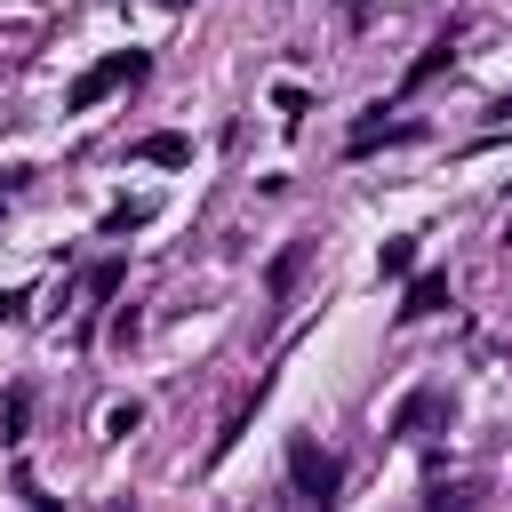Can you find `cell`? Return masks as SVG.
<instances>
[{
	"mask_svg": "<svg viewBox=\"0 0 512 512\" xmlns=\"http://www.w3.org/2000/svg\"><path fill=\"white\" fill-rule=\"evenodd\" d=\"M336 480H344V472H336V456H328L320 440H288V488H296L304 504H328Z\"/></svg>",
	"mask_w": 512,
	"mask_h": 512,
	"instance_id": "obj_1",
	"label": "cell"
},
{
	"mask_svg": "<svg viewBox=\"0 0 512 512\" xmlns=\"http://www.w3.org/2000/svg\"><path fill=\"white\" fill-rule=\"evenodd\" d=\"M128 80H144V56H136V48H128V56H104L96 72H80L64 104H72V112H88V104H104V96H112V88H128Z\"/></svg>",
	"mask_w": 512,
	"mask_h": 512,
	"instance_id": "obj_2",
	"label": "cell"
},
{
	"mask_svg": "<svg viewBox=\"0 0 512 512\" xmlns=\"http://www.w3.org/2000/svg\"><path fill=\"white\" fill-rule=\"evenodd\" d=\"M440 304H448V280H440V272H424V280H408V296H400V312H392V320H432Z\"/></svg>",
	"mask_w": 512,
	"mask_h": 512,
	"instance_id": "obj_3",
	"label": "cell"
},
{
	"mask_svg": "<svg viewBox=\"0 0 512 512\" xmlns=\"http://www.w3.org/2000/svg\"><path fill=\"white\" fill-rule=\"evenodd\" d=\"M400 136H416V128H408V120L368 112V128H352V160H360V152H376V144H400Z\"/></svg>",
	"mask_w": 512,
	"mask_h": 512,
	"instance_id": "obj_4",
	"label": "cell"
},
{
	"mask_svg": "<svg viewBox=\"0 0 512 512\" xmlns=\"http://www.w3.org/2000/svg\"><path fill=\"white\" fill-rule=\"evenodd\" d=\"M296 272H304V240H288V248L272 256V272H264V288H272V296H288V288H296Z\"/></svg>",
	"mask_w": 512,
	"mask_h": 512,
	"instance_id": "obj_5",
	"label": "cell"
},
{
	"mask_svg": "<svg viewBox=\"0 0 512 512\" xmlns=\"http://www.w3.org/2000/svg\"><path fill=\"white\" fill-rule=\"evenodd\" d=\"M432 408H440V392H432V384H424V392H408V400H400V416H392V432H416Z\"/></svg>",
	"mask_w": 512,
	"mask_h": 512,
	"instance_id": "obj_6",
	"label": "cell"
},
{
	"mask_svg": "<svg viewBox=\"0 0 512 512\" xmlns=\"http://www.w3.org/2000/svg\"><path fill=\"white\" fill-rule=\"evenodd\" d=\"M408 264H416V240H392V248L376 256V272H384V280H408Z\"/></svg>",
	"mask_w": 512,
	"mask_h": 512,
	"instance_id": "obj_7",
	"label": "cell"
},
{
	"mask_svg": "<svg viewBox=\"0 0 512 512\" xmlns=\"http://www.w3.org/2000/svg\"><path fill=\"white\" fill-rule=\"evenodd\" d=\"M120 272H128V264H120V256H104V264H88V296H96V304H104V296H112V288H120Z\"/></svg>",
	"mask_w": 512,
	"mask_h": 512,
	"instance_id": "obj_8",
	"label": "cell"
},
{
	"mask_svg": "<svg viewBox=\"0 0 512 512\" xmlns=\"http://www.w3.org/2000/svg\"><path fill=\"white\" fill-rule=\"evenodd\" d=\"M440 64H448V40H432V48H424V56H416V64H408V88H424V80H432V72H440Z\"/></svg>",
	"mask_w": 512,
	"mask_h": 512,
	"instance_id": "obj_9",
	"label": "cell"
},
{
	"mask_svg": "<svg viewBox=\"0 0 512 512\" xmlns=\"http://www.w3.org/2000/svg\"><path fill=\"white\" fill-rule=\"evenodd\" d=\"M136 424H144V408H136V400H120V408H112V416H104V432H112V440H128V432H136Z\"/></svg>",
	"mask_w": 512,
	"mask_h": 512,
	"instance_id": "obj_10",
	"label": "cell"
},
{
	"mask_svg": "<svg viewBox=\"0 0 512 512\" xmlns=\"http://www.w3.org/2000/svg\"><path fill=\"white\" fill-rule=\"evenodd\" d=\"M144 160H160V168L184 160V136H144Z\"/></svg>",
	"mask_w": 512,
	"mask_h": 512,
	"instance_id": "obj_11",
	"label": "cell"
},
{
	"mask_svg": "<svg viewBox=\"0 0 512 512\" xmlns=\"http://www.w3.org/2000/svg\"><path fill=\"white\" fill-rule=\"evenodd\" d=\"M24 312V288H0V320H16Z\"/></svg>",
	"mask_w": 512,
	"mask_h": 512,
	"instance_id": "obj_12",
	"label": "cell"
},
{
	"mask_svg": "<svg viewBox=\"0 0 512 512\" xmlns=\"http://www.w3.org/2000/svg\"><path fill=\"white\" fill-rule=\"evenodd\" d=\"M176 8H184V0H176Z\"/></svg>",
	"mask_w": 512,
	"mask_h": 512,
	"instance_id": "obj_13",
	"label": "cell"
}]
</instances>
